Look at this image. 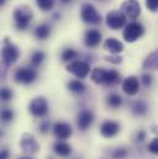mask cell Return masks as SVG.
Returning <instances> with one entry per match:
<instances>
[{
  "instance_id": "cell-1",
  "label": "cell",
  "mask_w": 158,
  "mask_h": 159,
  "mask_svg": "<svg viewBox=\"0 0 158 159\" xmlns=\"http://www.w3.org/2000/svg\"><path fill=\"white\" fill-rule=\"evenodd\" d=\"M91 80L95 84H106V85H113L115 84L118 79L120 75L116 70H106L104 68H94L90 74Z\"/></svg>"
},
{
  "instance_id": "cell-2",
  "label": "cell",
  "mask_w": 158,
  "mask_h": 159,
  "mask_svg": "<svg viewBox=\"0 0 158 159\" xmlns=\"http://www.w3.org/2000/svg\"><path fill=\"white\" fill-rule=\"evenodd\" d=\"M32 10L27 6H20L17 7L15 11H14V20H15V24H16V27L20 30V31H25L31 20H32Z\"/></svg>"
},
{
  "instance_id": "cell-3",
  "label": "cell",
  "mask_w": 158,
  "mask_h": 159,
  "mask_svg": "<svg viewBox=\"0 0 158 159\" xmlns=\"http://www.w3.org/2000/svg\"><path fill=\"white\" fill-rule=\"evenodd\" d=\"M80 17L85 24L99 25L101 22V15L91 4H84L80 10Z\"/></svg>"
},
{
  "instance_id": "cell-4",
  "label": "cell",
  "mask_w": 158,
  "mask_h": 159,
  "mask_svg": "<svg viewBox=\"0 0 158 159\" xmlns=\"http://www.w3.org/2000/svg\"><path fill=\"white\" fill-rule=\"evenodd\" d=\"M67 70L69 73H72L74 77H77L78 79H84L90 73V64L86 63V62H84V61L76 59V61L71 62L67 66Z\"/></svg>"
},
{
  "instance_id": "cell-5",
  "label": "cell",
  "mask_w": 158,
  "mask_h": 159,
  "mask_svg": "<svg viewBox=\"0 0 158 159\" xmlns=\"http://www.w3.org/2000/svg\"><path fill=\"white\" fill-rule=\"evenodd\" d=\"M143 34H145V27L140 22H130L125 27L122 36H123V40L126 42L132 43V42L138 40L140 37H142Z\"/></svg>"
},
{
  "instance_id": "cell-6",
  "label": "cell",
  "mask_w": 158,
  "mask_h": 159,
  "mask_svg": "<svg viewBox=\"0 0 158 159\" xmlns=\"http://www.w3.org/2000/svg\"><path fill=\"white\" fill-rule=\"evenodd\" d=\"M19 56H20V52H19L17 47L14 46L12 43H10L7 40L5 41V44H4L2 51H1V57H2L4 64L6 67L12 66L19 59Z\"/></svg>"
},
{
  "instance_id": "cell-7",
  "label": "cell",
  "mask_w": 158,
  "mask_h": 159,
  "mask_svg": "<svg viewBox=\"0 0 158 159\" xmlns=\"http://www.w3.org/2000/svg\"><path fill=\"white\" fill-rule=\"evenodd\" d=\"M36 78H37V72L31 67L30 68H26V67L19 68L14 74L15 81L19 84H24V85H29V84L34 83Z\"/></svg>"
},
{
  "instance_id": "cell-8",
  "label": "cell",
  "mask_w": 158,
  "mask_h": 159,
  "mask_svg": "<svg viewBox=\"0 0 158 159\" xmlns=\"http://www.w3.org/2000/svg\"><path fill=\"white\" fill-rule=\"evenodd\" d=\"M126 15L121 10H111L106 15V25L111 30H118L126 24Z\"/></svg>"
},
{
  "instance_id": "cell-9",
  "label": "cell",
  "mask_w": 158,
  "mask_h": 159,
  "mask_svg": "<svg viewBox=\"0 0 158 159\" xmlns=\"http://www.w3.org/2000/svg\"><path fill=\"white\" fill-rule=\"evenodd\" d=\"M29 110L35 117H43L48 112V102L44 98H36L30 102Z\"/></svg>"
},
{
  "instance_id": "cell-10",
  "label": "cell",
  "mask_w": 158,
  "mask_h": 159,
  "mask_svg": "<svg viewBox=\"0 0 158 159\" xmlns=\"http://www.w3.org/2000/svg\"><path fill=\"white\" fill-rule=\"evenodd\" d=\"M121 11L127 19L136 20L141 14V5L137 0H126L121 4Z\"/></svg>"
},
{
  "instance_id": "cell-11",
  "label": "cell",
  "mask_w": 158,
  "mask_h": 159,
  "mask_svg": "<svg viewBox=\"0 0 158 159\" xmlns=\"http://www.w3.org/2000/svg\"><path fill=\"white\" fill-rule=\"evenodd\" d=\"M122 90L128 96H133L140 91V80L137 77L131 75L122 81Z\"/></svg>"
},
{
  "instance_id": "cell-12",
  "label": "cell",
  "mask_w": 158,
  "mask_h": 159,
  "mask_svg": "<svg viewBox=\"0 0 158 159\" xmlns=\"http://www.w3.org/2000/svg\"><path fill=\"white\" fill-rule=\"evenodd\" d=\"M52 131H53V134L58 139H61V141L68 139L72 136V133H73V129H72L71 125H68L66 122H57V123H54Z\"/></svg>"
},
{
  "instance_id": "cell-13",
  "label": "cell",
  "mask_w": 158,
  "mask_h": 159,
  "mask_svg": "<svg viewBox=\"0 0 158 159\" xmlns=\"http://www.w3.org/2000/svg\"><path fill=\"white\" fill-rule=\"evenodd\" d=\"M118 131H120V125L115 121H111V120L105 121L100 127V133L105 138L115 137L118 133Z\"/></svg>"
},
{
  "instance_id": "cell-14",
  "label": "cell",
  "mask_w": 158,
  "mask_h": 159,
  "mask_svg": "<svg viewBox=\"0 0 158 159\" xmlns=\"http://www.w3.org/2000/svg\"><path fill=\"white\" fill-rule=\"evenodd\" d=\"M93 121H94V115L89 110H83L81 112H79L78 119H77L78 128L80 131H86L89 126H91Z\"/></svg>"
},
{
  "instance_id": "cell-15",
  "label": "cell",
  "mask_w": 158,
  "mask_h": 159,
  "mask_svg": "<svg viewBox=\"0 0 158 159\" xmlns=\"http://www.w3.org/2000/svg\"><path fill=\"white\" fill-rule=\"evenodd\" d=\"M101 42V34L98 30H88L84 36V43L89 48L96 47Z\"/></svg>"
},
{
  "instance_id": "cell-16",
  "label": "cell",
  "mask_w": 158,
  "mask_h": 159,
  "mask_svg": "<svg viewBox=\"0 0 158 159\" xmlns=\"http://www.w3.org/2000/svg\"><path fill=\"white\" fill-rule=\"evenodd\" d=\"M21 148L24 152L26 153H30V154H34L39 151V143L36 142V139L32 137V136H25L22 139H21Z\"/></svg>"
},
{
  "instance_id": "cell-17",
  "label": "cell",
  "mask_w": 158,
  "mask_h": 159,
  "mask_svg": "<svg viewBox=\"0 0 158 159\" xmlns=\"http://www.w3.org/2000/svg\"><path fill=\"white\" fill-rule=\"evenodd\" d=\"M104 49L109 51L113 54H118L123 51V44L118 40L114 37H109L108 40L104 42Z\"/></svg>"
},
{
  "instance_id": "cell-18",
  "label": "cell",
  "mask_w": 158,
  "mask_h": 159,
  "mask_svg": "<svg viewBox=\"0 0 158 159\" xmlns=\"http://www.w3.org/2000/svg\"><path fill=\"white\" fill-rule=\"evenodd\" d=\"M142 68L145 70H158V49L147 56L142 64Z\"/></svg>"
},
{
  "instance_id": "cell-19",
  "label": "cell",
  "mask_w": 158,
  "mask_h": 159,
  "mask_svg": "<svg viewBox=\"0 0 158 159\" xmlns=\"http://www.w3.org/2000/svg\"><path fill=\"white\" fill-rule=\"evenodd\" d=\"M53 151L57 156L59 157H68L71 153H72V148L68 143L63 142V141H59L57 142L54 146H53Z\"/></svg>"
},
{
  "instance_id": "cell-20",
  "label": "cell",
  "mask_w": 158,
  "mask_h": 159,
  "mask_svg": "<svg viewBox=\"0 0 158 159\" xmlns=\"http://www.w3.org/2000/svg\"><path fill=\"white\" fill-rule=\"evenodd\" d=\"M49 35H51V27H49V25H47V24H41V25H39V26L36 27V30H35V36H36V39H39V40H41V41L48 39Z\"/></svg>"
},
{
  "instance_id": "cell-21",
  "label": "cell",
  "mask_w": 158,
  "mask_h": 159,
  "mask_svg": "<svg viewBox=\"0 0 158 159\" xmlns=\"http://www.w3.org/2000/svg\"><path fill=\"white\" fill-rule=\"evenodd\" d=\"M147 110H148V106H147V104H146L145 101H142V100L136 101V102L133 104V106H132L133 114H135V115H138V116L145 115V114L147 112Z\"/></svg>"
},
{
  "instance_id": "cell-22",
  "label": "cell",
  "mask_w": 158,
  "mask_h": 159,
  "mask_svg": "<svg viewBox=\"0 0 158 159\" xmlns=\"http://www.w3.org/2000/svg\"><path fill=\"white\" fill-rule=\"evenodd\" d=\"M68 89L71 90V91H73V93H83L84 90H85V85H84V83H81L80 80H71L69 83H68Z\"/></svg>"
},
{
  "instance_id": "cell-23",
  "label": "cell",
  "mask_w": 158,
  "mask_h": 159,
  "mask_svg": "<svg viewBox=\"0 0 158 159\" xmlns=\"http://www.w3.org/2000/svg\"><path fill=\"white\" fill-rule=\"evenodd\" d=\"M62 61L63 62H73L78 58V52H76L74 49H71V48H67L62 52Z\"/></svg>"
},
{
  "instance_id": "cell-24",
  "label": "cell",
  "mask_w": 158,
  "mask_h": 159,
  "mask_svg": "<svg viewBox=\"0 0 158 159\" xmlns=\"http://www.w3.org/2000/svg\"><path fill=\"white\" fill-rule=\"evenodd\" d=\"M108 105L116 109V107H120L122 105V98L118 95V94H111L109 95L108 98Z\"/></svg>"
},
{
  "instance_id": "cell-25",
  "label": "cell",
  "mask_w": 158,
  "mask_h": 159,
  "mask_svg": "<svg viewBox=\"0 0 158 159\" xmlns=\"http://www.w3.org/2000/svg\"><path fill=\"white\" fill-rule=\"evenodd\" d=\"M43 59H44V53L43 52H41V51L34 52L32 56H31V66L32 67H39L42 64Z\"/></svg>"
},
{
  "instance_id": "cell-26",
  "label": "cell",
  "mask_w": 158,
  "mask_h": 159,
  "mask_svg": "<svg viewBox=\"0 0 158 159\" xmlns=\"http://www.w3.org/2000/svg\"><path fill=\"white\" fill-rule=\"evenodd\" d=\"M36 4L42 11H49L54 6V0H36Z\"/></svg>"
},
{
  "instance_id": "cell-27",
  "label": "cell",
  "mask_w": 158,
  "mask_h": 159,
  "mask_svg": "<svg viewBox=\"0 0 158 159\" xmlns=\"http://www.w3.org/2000/svg\"><path fill=\"white\" fill-rule=\"evenodd\" d=\"M1 119H2L4 122H7V121L14 119V112L10 109H4L1 111Z\"/></svg>"
},
{
  "instance_id": "cell-28",
  "label": "cell",
  "mask_w": 158,
  "mask_h": 159,
  "mask_svg": "<svg viewBox=\"0 0 158 159\" xmlns=\"http://www.w3.org/2000/svg\"><path fill=\"white\" fill-rule=\"evenodd\" d=\"M146 6L150 11L156 12L158 11V0H146Z\"/></svg>"
},
{
  "instance_id": "cell-29",
  "label": "cell",
  "mask_w": 158,
  "mask_h": 159,
  "mask_svg": "<svg viewBox=\"0 0 158 159\" xmlns=\"http://www.w3.org/2000/svg\"><path fill=\"white\" fill-rule=\"evenodd\" d=\"M12 98V91L9 89V88H2L1 89V99L4 101H7Z\"/></svg>"
},
{
  "instance_id": "cell-30",
  "label": "cell",
  "mask_w": 158,
  "mask_h": 159,
  "mask_svg": "<svg viewBox=\"0 0 158 159\" xmlns=\"http://www.w3.org/2000/svg\"><path fill=\"white\" fill-rule=\"evenodd\" d=\"M148 151L153 154H158V137H156L150 144H148Z\"/></svg>"
},
{
  "instance_id": "cell-31",
  "label": "cell",
  "mask_w": 158,
  "mask_h": 159,
  "mask_svg": "<svg viewBox=\"0 0 158 159\" xmlns=\"http://www.w3.org/2000/svg\"><path fill=\"white\" fill-rule=\"evenodd\" d=\"M113 156H114V158H116V159H123L127 156V151L123 149V148H118V149L114 152Z\"/></svg>"
},
{
  "instance_id": "cell-32",
  "label": "cell",
  "mask_w": 158,
  "mask_h": 159,
  "mask_svg": "<svg viewBox=\"0 0 158 159\" xmlns=\"http://www.w3.org/2000/svg\"><path fill=\"white\" fill-rule=\"evenodd\" d=\"M141 83L145 85V86H150L152 84V75L151 74H143L141 77Z\"/></svg>"
},
{
  "instance_id": "cell-33",
  "label": "cell",
  "mask_w": 158,
  "mask_h": 159,
  "mask_svg": "<svg viewBox=\"0 0 158 159\" xmlns=\"http://www.w3.org/2000/svg\"><path fill=\"white\" fill-rule=\"evenodd\" d=\"M105 59H106L108 62H111V63H114V64H118V63H121V61H122V58H121V57H118V54H114V56H109V57H105Z\"/></svg>"
},
{
  "instance_id": "cell-34",
  "label": "cell",
  "mask_w": 158,
  "mask_h": 159,
  "mask_svg": "<svg viewBox=\"0 0 158 159\" xmlns=\"http://www.w3.org/2000/svg\"><path fill=\"white\" fill-rule=\"evenodd\" d=\"M48 128H49V122H48V121H44V122H42V123L40 125V131H41L42 133H46V132L48 131Z\"/></svg>"
},
{
  "instance_id": "cell-35",
  "label": "cell",
  "mask_w": 158,
  "mask_h": 159,
  "mask_svg": "<svg viewBox=\"0 0 158 159\" xmlns=\"http://www.w3.org/2000/svg\"><path fill=\"white\" fill-rule=\"evenodd\" d=\"M7 156H9V152L6 149H2L1 151V156H0V159H7Z\"/></svg>"
},
{
  "instance_id": "cell-36",
  "label": "cell",
  "mask_w": 158,
  "mask_h": 159,
  "mask_svg": "<svg viewBox=\"0 0 158 159\" xmlns=\"http://www.w3.org/2000/svg\"><path fill=\"white\" fill-rule=\"evenodd\" d=\"M145 136H146V133H145L143 131H141V132L138 133V136H137V137H138V141H143V139H145Z\"/></svg>"
},
{
  "instance_id": "cell-37",
  "label": "cell",
  "mask_w": 158,
  "mask_h": 159,
  "mask_svg": "<svg viewBox=\"0 0 158 159\" xmlns=\"http://www.w3.org/2000/svg\"><path fill=\"white\" fill-rule=\"evenodd\" d=\"M61 1H62V2H64V4H67V2H71L72 0H61Z\"/></svg>"
},
{
  "instance_id": "cell-38",
  "label": "cell",
  "mask_w": 158,
  "mask_h": 159,
  "mask_svg": "<svg viewBox=\"0 0 158 159\" xmlns=\"http://www.w3.org/2000/svg\"><path fill=\"white\" fill-rule=\"evenodd\" d=\"M20 159H32V158H30V157H22V158H20Z\"/></svg>"
}]
</instances>
